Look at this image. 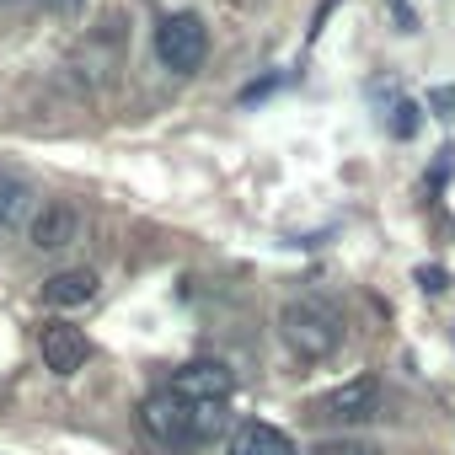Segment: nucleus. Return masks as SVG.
<instances>
[{
	"instance_id": "nucleus-1",
	"label": "nucleus",
	"mask_w": 455,
	"mask_h": 455,
	"mask_svg": "<svg viewBox=\"0 0 455 455\" xmlns=\"http://www.w3.org/2000/svg\"><path fill=\"white\" fill-rule=\"evenodd\" d=\"M140 428L166 450H193L225 434V402H182L172 391H156L140 402Z\"/></svg>"
},
{
	"instance_id": "nucleus-2",
	"label": "nucleus",
	"mask_w": 455,
	"mask_h": 455,
	"mask_svg": "<svg viewBox=\"0 0 455 455\" xmlns=\"http://www.w3.org/2000/svg\"><path fill=\"white\" fill-rule=\"evenodd\" d=\"M279 338L290 343V354L322 364V359H332L343 348V311L332 300H322V295H300V300H290L279 311Z\"/></svg>"
},
{
	"instance_id": "nucleus-3",
	"label": "nucleus",
	"mask_w": 455,
	"mask_h": 455,
	"mask_svg": "<svg viewBox=\"0 0 455 455\" xmlns=\"http://www.w3.org/2000/svg\"><path fill=\"white\" fill-rule=\"evenodd\" d=\"M156 60H161L172 76H193V70L209 60V28H204V17H193V12L166 17V22L156 28Z\"/></svg>"
},
{
	"instance_id": "nucleus-4",
	"label": "nucleus",
	"mask_w": 455,
	"mask_h": 455,
	"mask_svg": "<svg viewBox=\"0 0 455 455\" xmlns=\"http://www.w3.org/2000/svg\"><path fill=\"white\" fill-rule=\"evenodd\" d=\"M316 418L338 423V428H359V423L380 418V380L375 375H354L348 386H338V391H327L316 402Z\"/></svg>"
},
{
	"instance_id": "nucleus-5",
	"label": "nucleus",
	"mask_w": 455,
	"mask_h": 455,
	"mask_svg": "<svg viewBox=\"0 0 455 455\" xmlns=\"http://www.w3.org/2000/svg\"><path fill=\"white\" fill-rule=\"evenodd\" d=\"M231 386H236V375L225 370L220 359H188L177 375H172V396H182V402H225L231 396Z\"/></svg>"
},
{
	"instance_id": "nucleus-6",
	"label": "nucleus",
	"mask_w": 455,
	"mask_h": 455,
	"mask_svg": "<svg viewBox=\"0 0 455 455\" xmlns=\"http://www.w3.org/2000/svg\"><path fill=\"white\" fill-rule=\"evenodd\" d=\"M44 364L54 370V375H76L86 359H92V343H86V332L81 327H65V322H54V327H44Z\"/></svg>"
},
{
	"instance_id": "nucleus-7",
	"label": "nucleus",
	"mask_w": 455,
	"mask_h": 455,
	"mask_svg": "<svg viewBox=\"0 0 455 455\" xmlns=\"http://www.w3.org/2000/svg\"><path fill=\"white\" fill-rule=\"evenodd\" d=\"M28 231H33V247L38 252H60V247H70L76 242V231H81V214L60 198V204H44L38 214H33V225H28Z\"/></svg>"
},
{
	"instance_id": "nucleus-8",
	"label": "nucleus",
	"mask_w": 455,
	"mask_h": 455,
	"mask_svg": "<svg viewBox=\"0 0 455 455\" xmlns=\"http://www.w3.org/2000/svg\"><path fill=\"white\" fill-rule=\"evenodd\" d=\"M97 268H65V274H54L49 284H44V300L54 306V311H76V306H92L97 300Z\"/></svg>"
},
{
	"instance_id": "nucleus-9",
	"label": "nucleus",
	"mask_w": 455,
	"mask_h": 455,
	"mask_svg": "<svg viewBox=\"0 0 455 455\" xmlns=\"http://www.w3.org/2000/svg\"><path fill=\"white\" fill-rule=\"evenodd\" d=\"M231 455H300V450H295V439L284 428L252 418V423H236L231 428Z\"/></svg>"
},
{
	"instance_id": "nucleus-10",
	"label": "nucleus",
	"mask_w": 455,
	"mask_h": 455,
	"mask_svg": "<svg viewBox=\"0 0 455 455\" xmlns=\"http://www.w3.org/2000/svg\"><path fill=\"white\" fill-rule=\"evenodd\" d=\"M33 214V188L12 172H0V225H22Z\"/></svg>"
},
{
	"instance_id": "nucleus-11",
	"label": "nucleus",
	"mask_w": 455,
	"mask_h": 455,
	"mask_svg": "<svg viewBox=\"0 0 455 455\" xmlns=\"http://www.w3.org/2000/svg\"><path fill=\"white\" fill-rule=\"evenodd\" d=\"M391 113H396V118H391V134L412 140V134H418V124H423V118H418V102H396Z\"/></svg>"
},
{
	"instance_id": "nucleus-12",
	"label": "nucleus",
	"mask_w": 455,
	"mask_h": 455,
	"mask_svg": "<svg viewBox=\"0 0 455 455\" xmlns=\"http://www.w3.org/2000/svg\"><path fill=\"white\" fill-rule=\"evenodd\" d=\"M316 455H380L375 444H359V439H322Z\"/></svg>"
},
{
	"instance_id": "nucleus-13",
	"label": "nucleus",
	"mask_w": 455,
	"mask_h": 455,
	"mask_svg": "<svg viewBox=\"0 0 455 455\" xmlns=\"http://www.w3.org/2000/svg\"><path fill=\"white\" fill-rule=\"evenodd\" d=\"M44 6H49L54 17H76V12H81V0H44Z\"/></svg>"
},
{
	"instance_id": "nucleus-14",
	"label": "nucleus",
	"mask_w": 455,
	"mask_h": 455,
	"mask_svg": "<svg viewBox=\"0 0 455 455\" xmlns=\"http://www.w3.org/2000/svg\"><path fill=\"white\" fill-rule=\"evenodd\" d=\"M418 279H423V290H444V274H439V268H423Z\"/></svg>"
}]
</instances>
